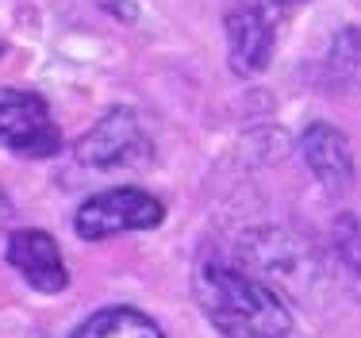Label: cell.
Listing matches in <instances>:
<instances>
[{
    "label": "cell",
    "mask_w": 361,
    "mask_h": 338,
    "mask_svg": "<svg viewBox=\"0 0 361 338\" xmlns=\"http://www.w3.org/2000/svg\"><path fill=\"white\" fill-rule=\"evenodd\" d=\"M196 304L223 338H288L292 311L273 284L223 262H204L192 281Z\"/></svg>",
    "instance_id": "obj_1"
},
{
    "label": "cell",
    "mask_w": 361,
    "mask_h": 338,
    "mask_svg": "<svg viewBox=\"0 0 361 338\" xmlns=\"http://www.w3.org/2000/svg\"><path fill=\"white\" fill-rule=\"evenodd\" d=\"M166 223V204L158 196H150L146 188L123 185V188H108V193L89 196L77 207V235L100 242L111 235H123V231H154Z\"/></svg>",
    "instance_id": "obj_2"
},
{
    "label": "cell",
    "mask_w": 361,
    "mask_h": 338,
    "mask_svg": "<svg viewBox=\"0 0 361 338\" xmlns=\"http://www.w3.org/2000/svg\"><path fill=\"white\" fill-rule=\"evenodd\" d=\"M0 146L20 158H54L62 150V131L39 92L0 89Z\"/></svg>",
    "instance_id": "obj_3"
},
{
    "label": "cell",
    "mask_w": 361,
    "mask_h": 338,
    "mask_svg": "<svg viewBox=\"0 0 361 338\" xmlns=\"http://www.w3.org/2000/svg\"><path fill=\"white\" fill-rule=\"evenodd\" d=\"M150 135L131 108H111L77 143V162L89 169H139L150 162Z\"/></svg>",
    "instance_id": "obj_4"
},
{
    "label": "cell",
    "mask_w": 361,
    "mask_h": 338,
    "mask_svg": "<svg viewBox=\"0 0 361 338\" xmlns=\"http://www.w3.org/2000/svg\"><path fill=\"white\" fill-rule=\"evenodd\" d=\"M227 62L235 77L265 73L277 50V20L262 4H235L227 12Z\"/></svg>",
    "instance_id": "obj_5"
},
{
    "label": "cell",
    "mask_w": 361,
    "mask_h": 338,
    "mask_svg": "<svg viewBox=\"0 0 361 338\" xmlns=\"http://www.w3.org/2000/svg\"><path fill=\"white\" fill-rule=\"evenodd\" d=\"M4 258L35 292L54 296V292H62L70 284V270L62 262V250H58L54 235H47V231H35V227L12 231L8 246H4Z\"/></svg>",
    "instance_id": "obj_6"
},
{
    "label": "cell",
    "mask_w": 361,
    "mask_h": 338,
    "mask_svg": "<svg viewBox=\"0 0 361 338\" xmlns=\"http://www.w3.org/2000/svg\"><path fill=\"white\" fill-rule=\"evenodd\" d=\"M300 158L326 193H346L357 177L350 138L331 123H312L300 135Z\"/></svg>",
    "instance_id": "obj_7"
},
{
    "label": "cell",
    "mask_w": 361,
    "mask_h": 338,
    "mask_svg": "<svg viewBox=\"0 0 361 338\" xmlns=\"http://www.w3.org/2000/svg\"><path fill=\"white\" fill-rule=\"evenodd\" d=\"M70 338H166L150 315L135 308H104L89 315Z\"/></svg>",
    "instance_id": "obj_8"
},
{
    "label": "cell",
    "mask_w": 361,
    "mask_h": 338,
    "mask_svg": "<svg viewBox=\"0 0 361 338\" xmlns=\"http://www.w3.org/2000/svg\"><path fill=\"white\" fill-rule=\"evenodd\" d=\"M326 73L338 85H361V23H350L334 35L326 50Z\"/></svg>",
    "instance_id": "obj_9"
},
{
    "label": "cell",
    "mask_w": 361,
    "mask_h": 338,
    "mask_svg": "<svg viewBox=\"0 0 361 338\" xmlns=\"http://www.w3.org/2000/svg\"><path fill=\"white\" fill-rule=\"evenodd\" d=\"M331 250H334L342 270L354 277V281H361V215L357 212H342L338 219H334Z\"/></svg>",
    "instance_id": "obj_10"
},
{
    "label": "cell",
    "mask_w": 361,
    "mask_h": 338,
    "mask_svg": "<svg viewBox=\"0 0 361 338\" xmlns=\"http://www.w3.org/2000/svg\"><path fill=\"white\" fill-rule=\"evenodd\" d=\"M273 8H296V4H304V0H269Z\"/></svg>",
    "instance_id": "obj_11"
},
{
    "label": "cell",
    "mask_w": 361,
    "mask_h": 338,
    "mask_svg": "<svg viewBox=\"0 0 361 338\" xmlns=\"http://www.w3.org/2000/svg\"><path fill=\"white\" fill-rule=\"evenodd\" d=\"M4 215H8V200L0 196V223H4Z\"/></svg>",
    "instance_id": "obj_12"
}]
</instances>
